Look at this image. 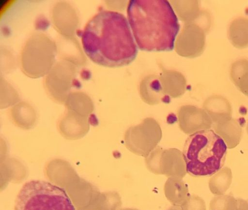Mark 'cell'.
I'll return each mask as SVG.
<instances>
[{
    "instance_id": "6da1fadb",
    "label": "cell",
    "mask_w": 248,
    "mask_h": 210,
    "mask_svg": "<svg viewBox=\"0 0 248 210\" xmlns=\"http://www.w3.org/2000/svg\"><path fill=\"white\" fill-rule=\"evenodd\" d=\"M81 37L85 53L99 65L110 68L126 66L138 54L127 20L117 12L100 11L87 23Z\"/></svg>"
},
{
    "instance_id": "7a4b0ae2",
    "label": "cell",
    "mask_w": 248,
    "mask_h": 210,
    "mask_svg": "<svg viewBox=\"0 0 248 210\" xmlns=\"http://www.w3.org/2000/svg\"><path fill=\"white\" fill-rule=\"evenodd\" d=\"M127 13L140 50L161 52L173 49L180 24L168 0H131Z\"/></svg>"
},
{
    "instance_id": "3957f363",
    "label": "cell",
    "mask_w": 248,
    "mask_h": 210,
    "mask_svg": "<svg viewBox=\"0 0 248 210\" xmlns=\"http://www.w3.org/2000/svg\"><path fill=\"white\" fill-rule=\"evenodd\" d=\"M227 150L223 139L212 130L191 134L182 152L186 172L197 177L212 176L222 167Z\"/></svg>"
},
{
    "instance_id": "277c9868",
    "label": "cell",
    "mask_w": 248,
    "mask_h": 210,
    "mask_svg": "<svg viewBox=\"0 0 248 210\" xmlns=\"http://www.w3.org/2000/svg\"><path fill=\"white\" fill-rule=\"evenodd\" d=\"M15 210H75L62 188L50 182L33 180L26 183L17 195Z\"/></svg>"
},
{
    "instance_id": "5b68a950",
    "label": "cell",
    "mask_w": 248,
    "mask_h": 210,
    "mask_svg": "<svg viewBox=\"0 0 248 210\" xmlns=\"http://www.w3.org/2000/svg\"><path fill=\"white\" fill-rule=\"evenodd\" d=\"M161 138L160 126L152 118H146L140 124L129 127L124 134L127 149L145 158L156 148Z\"/></svg>"
},
{
    "instance_id": "8992f818",
    "label": "cell",
    "mask_w": 248,
    "mask_h": 210,
    "mask_svg": "<svg viewBox=\"0 0 248 210\" xmlns=\"http://www.w3.org/2000/svg\"><path fill=\"white\" fill-rule=\"evenodd\" d=\"M145 162L147 168L155 174L182 179L186 173L183 154L176 149L161 150L155 148Z\"/></svg>"
},
{
    "instance_id": "52a82bcc",
    "label": "cell",
    "mask_w": 248,
    "mask_h": 210,
    "mask_svg": "<svg viewBox=\"0 0 248 210\" xmlns=\"http://www.w3.org/2000/svg\"><path fill=\"white\" fill-rule=\"evenodd\" d=\"M167 199L174 206H181L190 195L187 185L182 179L169 177L164 185Z\"/></svg>"
},
{
    "instance_id": "ba28073f",
    "label": "cell",
    "mask_w": 248,
    "mask_h": 210,
    "mask_svg": "<svg viewBox=\"0 0 248 210\" xmlns=\"http://www.w3.org/2000/svg\"><path fill=\"white\" fill-rule=\"evenodd\" d=\"M228 37L232 44L238 48L248 46V18L239 17L233 19L230 24Z\"/></svg>"
},
{
    "instance_id": "9c48e42d",
    "label": "cell",
    "mask_w": 248,
    "mask_h": 210,
    "mask_svg": "<svg viewBox=\"0 0 248 210\" xmlns=\"http://www.w3.org/2000/svg\"><path fill=\"white\" fill-rule=\"evenodd\" d=\"M140 93L142 99L148 104H158L164 94L162 87L158 79H146L140 85Z\"/></svg>"
},
{
    "instance_id": "30bf717a",
    "label": "cell",
    "mask_w": 248,
    "mask_h": 210,
    "mask_svg": "<svg viewBox=\"0 0 248 210\" xmlns=\"http://www.w3.org/2000/svg\"><path fill=\"white\" fill-rule=\"evenodd\" d=\"M230 71L232 79L243 90L248 93V60L240 59L235 61Z\"/></svg>"
},
{
    "instance_id": "8fae6325",
    "label": "cell",
    "mask_w": 248,
    "mask_h": 210,
    "mask_svg": "<svg viewBox=\"0 0 248 210\" xmlns=\"http://www.w3.org/2000/svg\"><path fill=\"white\" fill-rule=\"evenodd\" d=\"M167 210H182L181 207L179 206L173 205Z\"/></svg>"
},
{
    "instance_id": "7c38bea8",
    "label": "cell",
    "mask_w": 248,
    "mask_h": 210,
    "mask_svg": "<svg viewBox=\"0 0 248 210\" xmlns=\"http://www.w3.org/2000/svg\"><path fill=\"white\" fill-rule=\"evenodd\" d=\"M120 210H139L137 209H133V208H123L121 209Z\"/></svg>"
}]
</instances>
